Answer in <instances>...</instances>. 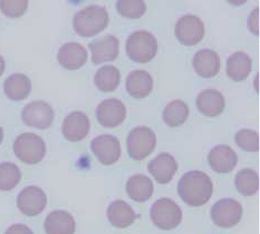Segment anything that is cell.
<instances>
[{"label": "cell", "mask_w": 260, "mask_h": 234, "mask_svg": "<svg viewBox=\"0 0 260 234\" xmlns=\"http://www.w3.org/2000/svg\"><path fill=\"white\" fill-rule=\"evenodd\" d=\"M213 193L212 181L202 171H190L182 175L178 183V194L192 208H199L209 202Z\"/></svg>", "instance_id": "obj_1"}, {"label": "cell", "mask_w": 260, "mask_h": 234, "mask_svg": "<svg viewBox=\"0 0 260 234\" xmlns=\"http://www.w3.org/2000/svg\"><path fill=\"white\" fill-rule=\"evenodd\" d=\"M110 17L105 7L92 5L78 11L73 19V27L78 35L85 38L94 37L109 25Z\"/></svg>", "instance_id": "obj_2"}, {"label": "cell", "mask_w": 260, "mask_h": 234, "mask_svg": "<svg viewBox=\"0 0 260 234\" xmlns=\"http://www.w3.org/2000/svg\"><path fill=\"white\" fill-rule=\"evenodd\" d=\"M125 50L128 58L134 62L146 64L157 54V41L150 31H134L127 38Z\"/></svg>", "instance_id": "obj_3"}, {"label": "cell", "mask_w": 260, "mask_h": 234, "mask_svg": "<svg viewBox=\"0 0 260 234\" xmlns=\"http://www.w3.org/2000/svg\"><path fill=\"white\" fill-rule=\"evenodd\" d=\"M150 216L156 227L165 231H170L181 224L183 215L182 210L173 199L162 197L152 205Z\"/></svg>", "instance_id": "obj_4"}, {"label": "cell", "mask_w": 260, "mask_h": 234, "mask_svg": "<svg viewBox=\"0 0 260 234\" xmlns=\"http://www.w3.org/2000/svg\"><path fill=\"white\" fill-rule=\"evenodd\" d=\"M155 146L156 135L150 127H134L127 135V153L134 161H143L155 150Z\"/></svg>", "instance_id": "obj_5"}, {"label": "cell", "mask_w": 260, "mask_h": 234, "mask_svg": "<svg viewBox=\"0 0 260 234\" xmlns=\"http://www.w3.org/2000/svg\"><path fill=\"white\" fill-rule=\"evenodd\" d=\"M14 153L22 163L34 165L41 162L45 157L46 145L41 136L34 133H24L16 139Z\"/></svg>", "instance_id": "obj_6"}, {"label": "cell", "mask_w": 260, "mask_h": 234, "mask_svg": "<svg viewBox=\"0 0 260 234\" xmlns=\"http://www.w3.org/2000/svg\"><path fill=\"white\" fill-rule=\"evenodd\" d=\"M242 218V207L235 198H221L212 205L211 219L213 223L222 229L237 225Z\"/></svg>", "instance_id": "obj_7"}, {"label": "cell", "mask_w": 260, "mask_h": 234, "mask_svg": "<svg viewBox=\"0 0 260 234\" xmlns=\"http://www.w3.org/2000/svg\"><path fill=\"white\" fill-rule=\"evenodd\" d=\"M54 110L46 102L35 101L27 104L21 113V118L27 126L46 129L53 124Z\"/></svg>", "instance_id": "obj_8"}, {"label": "cell", "mask_w": 260, "mask_h": 234, "mask_svg": "<svg viewBox=\"0 0 260 234\" xmlns=\"http://www.w3.org/2000/svg\"><path fill=\"white\" fill-rule=\"evenodd\" d=\"M175 37L184 46H194L205 36V25L194 15H185L175 24Z\"/></svg>", "instance_id": "obj_9"}, {"label": "cell", "mask_w": 260, "mask_h": 234, "mask_svg": "<svg viewBox=\"0 0 260 234\" xmlns=\"http://www.w3.org/2000/svg\"><path fill=\"white\" fill-rule=\"evenodd\" d=\"M96 118L105 128H115L125 121L126 107L117 98L102 101L96 108Z\"/></svg>", "instance_id": "obj_10"}, {"label": "cell", "mask_w": 260, "mask_h": 234, "mask_svg": "<svg viewBox=\"0 0 260 234\" xmlns=\"http://www.w3.org/2000/svg\"><path fill=\"white\" fill-rule=\"evenodd\" d=\"M90 150L103 165H113L121 157L120 141L114 135L103 134L90 142Z\"/></svg>", "instance_id": "obj_11"}, {"label": "cell", "mask_w": 260, "mask_h": 234, "mask_svg": "<svg viewBox=\"0 0 260 234\" xmlns=\"http://www.w3.org/2000/svg\"><path fill=\"white\" fill-rule=\"evenodd\" d=\"M47 205V196L38 186H27L17 196V207L27 216L41 214Z\"/></svg>", "instance_id": "obj_12"}, {"label": "cell", "mask_w": 260, "mask_h": 234, "mask_svg": "<svg viewBox=\"0 0 260 234\" xmlns=\"http://www.w3.org/2000/svg\"><path fill=\"white\" fill-rule=\"evenodd\" d=\"M90 128L89 118L85 113L76 111L69 114L61 125L64 138L70 142L83 141L88 135Z\"/></svg>", "instance_id": "obj_13"}, {"label": "cell", "mask_w": 260, "mask_h": 234, "mask_svg": "<svg viewBox=\"0 0 260 234\" xmlns=\"http://www.w3.org/2000/svg\"><path fill=\"white\" fill-rule=\"evenodd\" d=\"M88 47L92 53V61L95 65L115 60L120 53V42L113 35L95 39L88 45Z\"/></svg>", "instance_id": "obj_14"}, {"label": "cell", "mask_w": 260, "mask_h": 234, "mask_svg": "<svg viewBox=\"0 0 260 234\" xmlns=\"http://www.w3.org/2000/svg\"><path fill=\"white\" fill-rule=\"evenodd\" d=\"M148 170L157 183L168 184L177 173L178 163L171 154L161 153L149 163Z\"/></svg>", "instance_id": "obj_15"}, {"label": "cell", "mask_w": 260, "mask_h": 234, "mask_svg": "<svg viewBox=\"0 0 260 234\" xmlns=\"http://www.w3.org/2000/svg\"><path fill=\"white\" fill-rule=\"evenodd\" d=\"M208 162L213 172L225 174L233 171L238 163L236 152L228 145H217L209 152Z\"/></svg>", "instance_id": "obj_16"}, {"label": "cell", "mask_w": 260, "mask_h": 234, "mask_svg": "<svg viewBox=\"0 0 260 234\" xmlns=\"http://www.w3.org/2000/svg\"><path fill=\"white\" fill-rule=\"evenodd\" d=\"M87 50L78 43L64 44L58 50L57 59L59 64L69 71L80 70L87 61Z\"/></svg>", "instance_id": "obj_17"}, {"label": "cell", "mask_w": 260, "mask_h": 234, "mask_svg": "<svg viewBox=\"0 0 260 234\" xmlns=\"http://www.w3.org/2000/svg\"><path fill=\"white\" fill-rule=\"evenodd\" d=\"M198 111L207 117H217L225 107L223 95L217 89H205L197 96Z\"/></svg>", "instance_id": "obj_18"}, {"label": "cell", "mask_w": 260, "mask_h": 234, "mask_svg": "<svg viewBox=\"0 0 260 234\" xmlns=\"http://www.w3.org/2000/svg\"><path fill=\"white\" fill-rule=\"evenodd\" d=\"M106 215L111 225L116 229H125L131 226L137 220V214L131 205L123 199H116L112 202L107 208Z\"/></svg>", "instance_id": "obj_19"}, {"label": "cell", "mask_w": 260, "mask_h": 234, "mask_svg": "<svg viewBox=\"0 0 260 234\" xmlns=\"http://www.w3.org/2000/svg\"><path fill=\"white\" fill-rule=\"evenodd\" d=\"M44 229L46 234H74L76 222L71 213L64 210H56L45 219Z\"/></svg>", "instance_id": "obj_20"}, {"label": "cell", "mask_w": 260, "mask_h": 234, "mask_svg": "<svg viewBox=\"0 0 260 234\" xmlns=\"http://www.w3.org/2000/svg\"><path fill=\"white\" fill-rule=\"evenodd\" d=\"M192 65L199 76L212 78L220 72V57L212 49H201L196 53Z\"/></svg>", "instance_id": "obj_21"}, {"label": "cell", "mask_w": 260, "mask_h": 234, "mask_svg": "<svg viewBox=\"0 0 260 234\" xmlns=\"http://www.w3.org/2000/svg\"><path fill=\"white\" fill-rule=\"evenodd\" d=\"M125 88L134 98H145L153 89V78L146 71H133L126 77Z\"/></svg>", "instance_id": "obj_22"}, {"label": "cell", "mask_w": 260, "mask_h": 234, "mask_svg": "<svg viewBox=\"0 0 260 234\" xmlns=\"http://www.w3.org/2000/svg\"><path fill=\"white\" fill-rule=\"evenodd\" d=\"M125 188L129 198L135 202L143 203L153 195L154 185L149 176L144 174H135L127 180Z\"/></svg>", "instance_id": "obj_23"}, {"label": "cell", "mask_w": 260, "mask_h": 234, "mask_svg": "<svg viewBox=\"0 0 260 234\" xmlns=\"http://www.w3.org/2000/svg\"><path fill=\"white\" fill-rule=\"evenodd\" d=\"M252 68L250 56L244 51H236L227 59V75L234 82H242L249 76Z\"/></svg>", "instance_id": "obj_24"}, {"label": "cell", "mask_w": 260, "mask_h": 234, "mask_svg": "<svg viewBox=\"0 0 260 234\" xmlns=\"http://www.w3.org/2000/svg\"><path fill=\"white\" fill-rule=\"evenodd\" d=\"M4 90L9 99L22 101L31 92V82L24 74H13L5 81Z\"/></svg>", "instance_id": "obj_25"}, {"label": "cell", "mask_w": 260, "mask_h": 234, "mask_svg": "<svg viewBox=\"0 0 260 234\" xmlns=\"http://www.w3.org/2000/svg\"><path fill=\"white\" fill-rule=\"evenodd\" d=\"M121 82V73L118 68L112 65H106L101 67L96 72L94 77V83L101 92L111 93L118 87Z\"/></svg>", "instance_id": "obj_26"}, {"label": "cell", "mask_w": 260, "mask_h": 234, "mask_svg": "<svg viewBox=\"0 0 260 234\" xmlns=\"http://www.w3.org/2000/svg\"><path fill=\"white\" fill-rule=\"evenodd\" d=\"M189 106L183 101L175 99L169 103L162 113V118L169 127H179L189 117Z\"/></svg>", "instance_id": "obj_27"}, {"label": "cell", "mask_w": 260, "mask_h": 234, "mask_svg": "<svg viewBox=\"0 0 260 234\" xmlns=\"http://www.w3.org/2000/svg\"><path fill=\"white\" fill-rule=\"evenodd\" d=\"M235 185L238 192L244 196H252L259 190V176L256 171L242 169L237 173Z\"/></svg>", "instance_id": "obj_28"}, {"label": "cell", "mask_w": 260, "mask_h": 234, "mask_svg": "<svg viewBox=\"0 0 260 234\" xmlns=\"http://www.w3.org/2000/svg\"><path fill=\"white\" fill-rule=\"evenodd\" d=\"M21 172L14 163H0V191H10L19 184Z\"/></svg>", "instance_id": "obj_29"}, {"label": "cell", "mask_w": 260, "mask_h": 234, "mask_svg": "<svg viewBox=\"0 0 260 234\" xmlns=\"http://www.w3.org/2000/svg\"><path fill=\"white\" fill-rule=\"evenodd\" d=\"M118 14L128 19H139L146 11V4L142 0H120L116 3Z\"/></svg>", "instance_id": "obj_30"}, {"label": "cell", "mask_w": 260, "mask_h": 234, "mask_svg": "<svg viewBox=\"0 0 260 234\" xmlns=\"http://www.w3.org/2000/svg\"><path fill=\"white\" fill-rule=\"evenodd\" d=\"M235 142L242 151L249 153H255L259 151V135L253 129H240L235 136Z\"/></svg>", "instance_id": "obj_31"}, {"label": "cell", "mask_w": 260, "mask_h": 234, "mask_svg": "<svg viewBox=\"0 0 260 234\" xmlns=\"http://www.w3.org/2000/svg\"><path fill=\"white\" fill-rule=\"evenodd\" d=\"M28 8L27 0H2L0 10L10 18H18L26 13Z\"/></svg>", "instance_id": "obj_32"}, {"label": "cell", "mask_w": 260, "mask_h": 234, "mask_svg": "<svg viewBox=\"0 0 260 234\" xmlns=\"http://www.w3.org/2000/svg\"><path fill=\"white\" fill-rule=\"evenodd\" d=\"M258 8L255 10H252V13L249 16V19H248V28L249 30L255 34V35H258L259 34V26H258Z\"/></svg>", "instance_id": "obj_33"}, {"label": "cell", "mask_w": 260, "mask_h": 234, "mask_svg": "<svg viewBox=\"0 0 260 234\" xmlns=\"http://www.w3.org/2000/svg\"><path fill=\"white\" fill-rule=\"evenodd\" d=\"M5 234H34L32 231L24 224H14L6 230Z\"/></svg>", "instance_id": "obj_34"}, {"label": "cell", "mask_w": 260, "mask_h": 234, "mask_svg": "<svg viewBox=\"0 0 260 234\" xmlns=\"http://www.w3.org/2000/svg\"><path fill=\"white\" fill-rule=\"evenodd\" d=\"M5 66H6L5 59L3 58V56H0V77H2V75L5 72Z\"/></svg>", "instance_id": "obj_35"}, {"label": "cell", "mask_w": 260, "mask_h": 234, "mask_svg": "<svg viewBox=\"0 0 260 234\" xmlns=\"http://www.w3.org/2000/svg\"><path fill=\"white\" fill-rule=\"evenodd\" d=\"M3 140H4V130L2 127H0V144H2Z\"/></svg>", "instance_id": "obj_36"}]
</instances>
